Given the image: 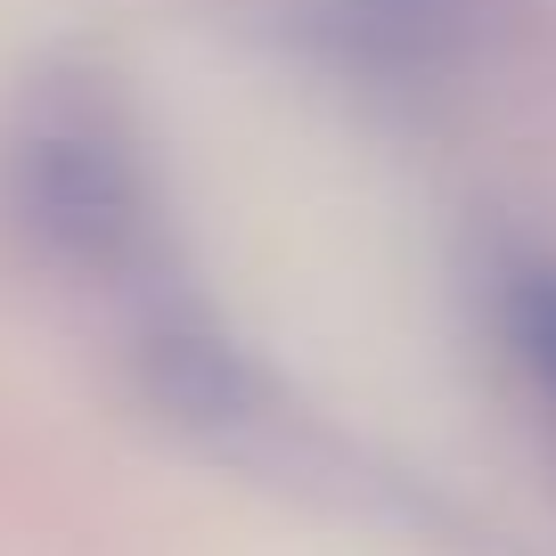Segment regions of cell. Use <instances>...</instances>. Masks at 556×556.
<instances>
[{
  "label": "cell",
  "instance_id": "obj_2",
  "mask_svg": "<svg viewBox=\"0 0 556 556\" xmlns=\"http://www.w3.org/2000/svg\"><path fill=\"white\" fill-rule=\"evenodd\" d=\"M139 368H148V393H156L180 426H205V434L238 426L245 401H254L245 361L213 328H197V319H156L148 344H139Z\"/></svg>",
  "mask_w": 556,
  "mask_h": 556
},
{
  "label": "cell",
  "instance_id": "obj_3",
  "mask_svg": "<svg viewBox=\"0 0 556 556\" xmlns=\"http://www.w3.org/2000/svg\"><path fill=\"white\" fill-rule=\"evenodd\" d=\"M500 344L540 393V409L556 417V262L523 254L500 270Z\"/></svg>",
  "mask_w": 556,
  "mask_h": 556
},
{
  "label": "cell",
  "instance_id": "obj_1",
  "mask_svg": "<svg viewBox=\"0 0 556 556\" xmlns=\"http://www.w3.org/2000/svg\"><path fill=\"white\" fill-rule=\"evenodd\" d=\"M9 213L74 278H131L156 245V197L131 131L99 99H41L9 139Z\"/></svg>",
  "mask_w": 556,
  "mask_h": 556
}]
</instances>
